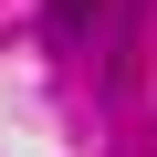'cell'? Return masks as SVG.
I'll list each match as a JSON object with an SVG mask.
<instances>
[]
</instances>
